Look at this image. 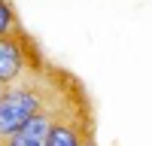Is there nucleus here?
<instances>
[{"label":"nucleus","mask_w":152,"mask_h":146,"mask_svg":"<svg viewBox=\"0 0 152 146\" xmlns=\"http://www.w3.org/2000/svg\"><path fill=\"white\" fill-rule=\"evenodd\" d=\"M43 110V97L37 88H6L0 91V140H6L12 131H18L31 116Z\"/></svg>","instance_id":"obj_1"},{"label":"nucleus","mask_w":152,"mask_h":146,"mask_svg":"<svg viewBox=\"0 0 152 146\" xmlns=\"http://www.w3.org/2000/svg\"><path fill=\"white\" fill-rule=\"evenodd\" d=\"M21 73H24V43L12 31L6 36H0V85L9 88Z\"/></svg>","instance_id":"obj_2"},{"label":"nucleus","mask_w":152,"mask_h":146,"mask_svg":"<svg viewBox=\"0 0 152 146\" xmlns=\"http://www.w3.org/2000/svg\"><path fill=\"white\" fill-rule=\"evenodd\" d=\"M52 125H55V116L40 110V113L31 116L18 131H12L9 137L3 140V146H46L49 134H52Z\"/></svg>","instance_id":"obj_3"},{"label":"nucleus","mask_w":152,"mask_h":146,"mask_svg":"<svg viewBox=\"0 0 152 146\" xmlns=\"http://www.w3.org/2000/svg\"><path fill=\"white\" fill-rule=\"evenodd\" d=\"M82 140L85 137H82V131H79V122H73L67 116V119H55L46 146H82Z\"/></svg>","instance_id":"obj_4"},{"label":"nucleus","mask_w":152,"mask_h":146,"mask_svg":"<svg viewBox=\"0 0 152 146\" xmlns=\"http://www.w3.org/2000/svg\"><path fill=\"white\" fill-rule=\"evenodd\" d=\"M15 31V12H12L9 0H0V36Z\"/></svg>","instance_id":"obj_5"},{"label":"nucleus","mask_w":152,"mask_h":146,"mask_svg":"<svg viewBox=\"0 0 152 146\" xmlns=\"http://www.w3.org/2000/svg\"><path fill=\"white\" fill-rule=\"evenodd\" d=\"M82 146H97V143L94 140H82Z\"/></svg>","instance_id":"obj_6"},{"label":"nucleus","mask_w":152,"mask_h":146,"mask_svg":"<svg viewBox=\"0 0 152 146\" xmlns=\"http://www.w3.org/2000/svg\"><path fill=\"white\" fill-rule=\"evenodd\" d=\"M0 91H3V85H0Z\"/></svg>","instance_id":"obj_7"}]
</instances>
